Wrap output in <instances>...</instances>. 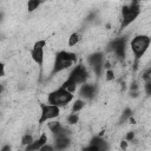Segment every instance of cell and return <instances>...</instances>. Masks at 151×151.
Masks as SVG:
<instances>
[{
    "mask_svg": "<svg viewBox=\"0 0 151 151\" xmlns=\"http://www.w3.org/2000/svg\"><path fill=\"white\" fill-rule=\"evenodd\" d=\"M150 44H151V38L146 34H138L131 40L130 47L134 55V68H137V63L145 54Z\"/></svg>",
    "mask_w": 151,
    "mask_h": 151,
    "instance_id": "cell-1",
    "label": "cell"
},
{
    "mask_svg": "<svg viewBox=\"0 0 151 151\" xmlns=\"http://www.w3.org/2000/svg\"><path fill=\"white\" fill-rule=\"evenodd\" d=\"M73 99V93L68 92L67 90L63 88V87H58L57 90L52 91L51 93H48L47 96V101L51 105H55L58 107L60 106H65L67 105L70 101H72Z\"/></svg>",
    "mask_w": 151,
    "mask_h": 151,
    "instance_id": "cell-2",
    "label": "cell"
},
{
    "mask_svg": "<svg viewBox=\"0 0 151 151\" xmlns=\"http://www.w3.org/2000/svg\"><path fill=\"white\" fill-rule=\"evenodd\" d=\"M140 14V6L138 1H133L131 2V5H126L123 6L122 8V28H125L126 26H129L130 24H132L138 15Z\"/></svg>",
    "mask_w": 151,
    "mask_h": 151,
    "instance_id": "cell-3",
    "label": "cell"
},
{
    "mask_svg": "<svg viewBox=\"0 0 151 151\" xmlns=\"http://www.w3.org/2000/svg\"><path fill=\"white\" fill-rule=\"evenodd\" d=\"M59 114H60V109L58 106L51 104H40V118L38 122L39 124H44L45 122L57 118Z\"/></svg>",
    "mask_w": 151,
    "mask_h": 151,
    "instance_id": "cell-4",
    "label": "cell"
},
{
    "mask_svg": "<svg viewBox=\"0 0 151 151\" xmlns=\"http://www.w3.org/2000/svg\"><path fill=\"white\" fill-rule=\"evenodd\" d=\"M126 37H120L118 39H114L113 41H111L110 44V48L111 51L114 53V55L119 59H123L125 57V52H126Z\"/></svg>",
    "mask_w": 151,
    "mask_h": 151,
    "instance_id": "cell-5",
    "label": "cell"
},
{
    "mask_svg": "<svg viewBox=\"0 0 151 151\" xmlns=\"http://www.w3.org/2000/svg\"><path fill=\"white\" fill-rule=\"evenodd\" d=\"M68 77L72 78V79L77 83V85H79V84H85V81L87 80L88 73H87V70L85 68V66L81 65V64H79V65H77V66L70 72Z\"/></svg>",
    "mask_w": 151,
    "mask_h": 151,
    "instance_id": "cell-6",
    "label": "cell"
},
{
    "mask_svg": "<svg viewBox=\"0 0 151 151\" xmlns=\"http://www.w3.org/2000/svg\"><path fill=\"white\" fill-rule=\"evenodd\" d=\"M103 60H104V55H103V53H100V52H97V53L91 54V55L88 57V59H87L90 66H91V67L93 68V71L96 72L97 77H99V76L101 74V71H103V68H104V66H103Z\"/></svg>",
    "mask_w": 151,
    "mask_h": 151,
    "instance_id": "cell-7",
    "label": "cell"
},
{
    "mask_svg": "<svg viewBox=\"0 0 151 151\" xmlns=\"http://www.w3.org/2000/svg\"><path fill=\"white\" fill-rule=\"evenodd\" d=\"M97 93V87L93 84H84L79 90V94L85 99H92Z\"/></svg>",
    "mask_w": 151,
    "mask_h": 151,
    "instance_id": "cell-8",
    "label": "cell"
},
{
    "mask_svg": "<svg viewBox=\"0 0 151 151\" xmlns=\"http://www.w3.org/2000/svg\"><path fill=\"white\" fill-rule=\"evenodd\" d=\"M71 144V140L68 136H59L54 139V150L55 151H63L66 150Z\"/></svg>",
    "mask_w": 151,
    "mask_h": 151,
    "instance_id": "cell-9",
    "label": "cell"
},
{
    "mask_svg": "<svg viewBox=\"0 0 151 151\" xmlns=\"http://www.w3.org/2000/svg\"><path fill=\"white\" fill-rule=\"evenodd\" d=\"M46 142H47V136H46V133H42L38 139H35L32 144H29L28 146H26V149H25V151H39L45 144H46Z\"/></svg>",
    "mask_w": 151,
    "mask_h": 151,
    "instance_id": "cell-10",
    "label": "cell"
},
{
    "mask_svg": "<svg viewBox=\"0 0 151 151\" xmlns=\"http://www.w3.org/2000/svg\"><path fill=\"white\" fill-rule=\"evenodd\" d=\"M31 58L32 60L39 65L40 67H42L44 65V59H45V53H44V48H32L31 50Z\"/></svg>",
    "mask_w": 151,
    "mask_h": 151,
    "instance_id": "cell-11",
    "label": "cell"
},
{
    "mask_svg": "<svg viewBox=\"0 0 151 151\" xmlns=\"http://www.w3.org/2000/svg\"><path fill=\"white\" fill-rule=\"evenodd\" d=\"M57 59H61V60H68V61H77V54L73 52H68V51H59L55 54Z\"/></svg>",
    "mask_w": 151,
    "mask_h": 151,
    "instance_id": "cell-12",
    "label": "cell"
},
{
    "mask_svg": "<svg viewBox=\"0 0 151 151\" xmlns=\"http://www.w3.org/2000/svg\"><path fill=\"white\" fill-rule=\"evenodd\" d=\"M85 106V101L81 100V99H77L73 105H72V113H76V112H79L80 110H83Z\"/></svg>",
    "mask_w": 151,
    "mask_h": 151,
    "instance_id": "cell-13",
    "label": "cell"
},
{
    "mask_svg": "<svg viewBox=\"0 0 151 151\" xmlns=\"http://www.w3.org/2000/svg\"><path fill=\"white\" fill-rule=\"evenodd\" d=\"M79 34L78 33H72L71 35H70V38H68V41H67V45L70 46V47H72V46H76L78 42H79Z\"/></svg>",
    "mask_w": 151,
    "mask_h": 151,
    "instance_id": "cell-14",
    "label": "cell"
},
{
    "mask_svg": "<svg viewBox=\"0 0 151 151\" xmlns=\"http://www.w3.org/2000/svg\"><path fill=\"white\" fill-rule=\"evenodd\" d=\"M39 5H40V1H38V0H29L27 2V9H28V12H33L34 9H37L39 7Z\"/></svg>",
    "mask_w": 151,
    "mask_h": 151,
    "instance_id": "cell-15",
    "label": "cell"
},
{
    "mask_svg": "<svg viewBox=\"0 0 151 151\" xmlns=\"http://www.w3.org/2000/svg\"><path fill=\"white\" fill-rule=\"evenodd\" d=\"M34 142V139H33V137H32V134H25L22 138H21V145H24V146H28L29 144H32Z\"/></svg>",
    "mask_w": 151,
    "mask_h": 151,
    "instance_id": "cell-16",
    "label": "cell"
},
{
    "mask_svg": "<svg viewBox=\"0 0 151 151\" xmlns=\"http://www.w3.org/2000/svg\"><path fill=\"white\" fill-rule=\"evenodd\" d=\"M66 119H67V123L71 124V125H74V124H77V123L79 122V117H78L77 113H71V114H68Z\"/></svg>",
    "mask_w": 151,
    "mask_h": 151,
    "instance_id": "cell-17",
    "label": "cell"
},
{
    "mask_svg": "<svg viewBox=\"0 0 151 151\" xmlns=\"http://www.w3.org/2000/svg\"><path fill=\"white\" fill-rule=\"evenodd\" d=\"M142 78H143V80H144L146 84H151V68L146 70V71L143 73Z\"/></svg>",
    "mask_w": 151,
    "mask_h": 151,
    "instance_id": "cell-18",
    "label": "cell"
},
{
    "mask_svg": "<svg viewBox=\"0 0 151 151\" xmlns=\"http://www.w3.org/2000/svg\"><path fill=\"white\" fill-rule=\"evenodd\" d=\"M130 117H132V111H131V109H125L124 112H123V114H122L120 120H122V122H125L126 119H130Z\"/></svg>",
    "mask_w": 151,
    "mask_h": 151,
    "instance_id": "cell-19",
    "label": "cell"
},
{
    "mask_svg": "<svg viewBox=\"0 0 151 151\" xmlns=\"http://www.w3.org/2000/svg\"><path fill=\"white\" fill-rule=\"evenodd\" d=\"M46 46V40H38L34 45H33V48H45Z\"/></svg>",
    "mask_w": 151,
    "mask_h": 151,
    "instance_id": "cell-20",
    "label": "cell"
},
{
    "mask_svg": "<svg viewBox=\"0 0 151 151\" xmlns=\"http://www.w3.org/2000/svg\"><path fill=\"white\" fill-rule=\"evenodd\" d=\"M113 79H114V72L109 68V70L106 71V80L111 81V80H113Z\"/></svg>",
    "mask_w": 151,
    "mask_h": 151,
    "instance_id": "cell-21",
    "label": "cell"
},
{
    "mask_svg": "<svg viewBox=\"0 0 151 151\" xmlns=\"http://www.w3.org/2000/svg\"><path fill=\"white\" fill-rule=\"evenodd\" d=\"M133 139H134V132L133 131H130L125 134V140L126 142H132Z\"/></svg>",
    "mask_w": 151,
    "mask_h": 151,
    "instance_id": "cell-22",
    "label": "cell"
},
{
    "mask_svg": "<svg viewBox=\"0 0 151 151\" xmlns=\"http://www.w3.org/2000/svg\"><path fill=\"white\" fill-rule=\"evenodd\" d=\"M39 151H54V146H52L50 144H45Z\"/></svg>",
    "mask_w": 151,
    "mask_h": 151,
    "instance_id": "cell-23",
    "label": "cell"
},
{
    "mask_svg": "<svg viewBox=\"0 0 151 151\" xmlns=\"http://www.w3.org/2000/svg\"><path fill=\"white\" fill-rule=\"evenodd\" d=\"M83 151H99V149H98L97 146H94V145H92V144H90L88 146H86V147H84V149H83Z\"/></svg>",
    "mask_w": 151,
    "mask_h": 151,
    "instance_id": "cell-24",
    "label": "cell"
},
{
    "mask_svg": "<svg viewBox=\"0 0 151 151\" xmlns=\"http://www.w3.org/2000/svg\"><path fill=\"white\" fill-rule=\"evenodd\" d=\"M120 149H122L123 151H125V150L127 149V142H126V140H122V142H120Z\"/></svg>",
    "mask_w": 151,
    "mask_h": 151,
    "instance_id": "cell-25",
    "label": "cell"
},
{
    "mask_svg": "<svg viewBox=\"0 0 151 151\" xmlns=\"http://www.w3.org/2000/svg\"><path fill=\"white\" fill-rule=\"evenodd\" d=\"M145 92H146V94H149V96H151V84H145Z\"/></svg>",
    "mask_w": 151,
    "mask_h": 151,
    "instance_id": "cell-26",
    "label": "cell"
},
{
    "mask_svg": "<svg viewBox=\"0 0 151 151\" xmlns=\"http://www.w3.org/2000/svg\"><path fill=\"white\" fill-rule=\"evenodd\" d=\"M11 150H12V147H11V145H8V144L4 145L2 149H1V151H11Z\"/></svg>",
    "mask_w": 151,
    "mask_h": 151,
    "instance_id": "cell-27",
    "label": "cell"
},
{
    "mask_svg": "<svg viewBox=\"0 0 151 151\" xmlns=\"http://www.w3.org/2000/svg\"><path fill=\"white\" fill-rule=\"evenodd\" d=\"M1 76L2 77L5 76V65L4 64H1Z\"/></svg>",
    "mask_w": 151,
    "mask_h": 151,
    "instance_id": "cell-28",
    "label": "cell"
}]
</instances>
